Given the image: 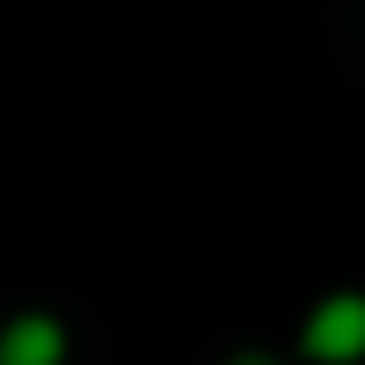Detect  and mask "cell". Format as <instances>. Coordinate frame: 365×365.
I'll use <instances>...</instances> for the list:
<instances>
[{
    "label": "cell",
    "instance_id": "6da1fadb",
    "mask_svg": "<svg viewBox=\"0 0 365 365\" xmlns=\"http://www.w3.org/2000/svg\"><path fill=\"white\" fill-rule=\"evenodd\" d=\"M308 353L327 365H346L365 353V302L359 295H334L314 321H308Z\"/></svg>",
    "mask_w": 365,
    "mask_h": 365
},
{
    "label": "cell",
    "instance_id": "7a4b0ae2",
    "mask_svg": "<svg viewBox=\"0 0 365 365\" xmlns=\"http://www.w3.org/2000/svg\"><path fill=\"white\" fill-rule=\"evenodd\" d=\"M58 353H64L58 321L26 314V321H13V327L0 334V365H58Z\"/></svg>",
    "mask_w": 365,
    "mask_h": 365
},
{
    "label": "cell",
    "instance_id": "3957f363",
    "mask_svg": "<svg viewBox=\"0 0 365 365\" xmlns=\"http://www.w3.org/2000/svg\"><path fill=\"white\" fill-rule=\"evenodd\" d=\"M237 365H269V359H237Z\"/></svg>",
    "mask_w": 365,
    "mask_h": 365
}]
</instances>
